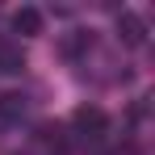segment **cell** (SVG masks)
<instances>
[{
	"instance_id": "obj_2",
	"label": "cell",
	"mask_w": 155,
	"mask_h": 155,
	"mask_svg": "<svg viewBox=\"0 0 155 155\" xmlns=\"http://www.w3.org/2000/svg\"><path fill=\"white\" fill-rule=\"evenodd\" d=\"M71 122H76V130L80 134H101L109 122H105V113L97 109V105H80L76 113H71Z\"/></svg>"
},
{
	"instance_id": "obj_5",
	"label": "cell",
	"mask_w": 155,
	"mask_h": 155,
	"mask_svg": "<svg viewBox=\"0 0 155 155\" xmlns=\"http://www.w3.org/2000/svg\"><path fill=\"white\" fill-rule=\"evenodd\" d=\"M21 113H25V97H17V92L0 97V117H21Z\"/></svg>"
},
{
	"instance_id": "obj_3",
	"label": "cell",
	"mask_w": 155,
	"mask_h": 155,
	"mask_svg": "<svg viewBox=\"0 0 155 155\" xmlns=\"http://www.w3.org/2000/svg\"><path fill=\"white\" fill-rule=\"evenodd\" d=\"M13 29H17V34H25V38H34V34H42V13H38V8H17V13H13Z\"/></svg>"
},
{
	"instance_id": "obj_1",
	"label": "cell",
	"mask_w": 155,
	"mask_h": 155,
	"mask_svg": "<svg viewBox=\"0 0 155 155\" xmlns=\"http://www.w3.org/2000/svg\"><path fill=\"white\" fill-rule=\"evenodd\" d=\"M117 34H122L126 46H143L147 42V25H143L138 13H117Z\"/></svg>"
},
{
	"instance_id": "obj_4",
	"label": "cell",
	"mask_w": 155,
	"mask_h": 155,
	"mask_svg": "<svg viewBox=\"0 0 155 155\" xmlns=\"http://www.w3.org/2000/svg\"><path fill=\"white\" fill-rule=\"evenodd\" d=\"M21 67H25V54L17 51V46H0V71L13 76V71H21Z\"/></svg>"
}]
</instances>
